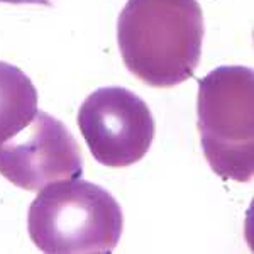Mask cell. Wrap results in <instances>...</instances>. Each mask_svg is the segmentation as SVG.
I'll return each instance as SVG.
<instances>
[{"instance_id":"obj_2","label":"cell","mask_w":254,"mask_h":254,"mask_svg":"<svg viewBox=\"0 0 254 254\" xmlns=\"http://www.w3.org/2000/svg\"><path fill=\"white\" fill-rule=\"evenodd\" d=\"M122 227L117 200L100 185L80 178L41 188L27 214L31 241L48 254L112 253Z\"/></svg>"},{"instance_id":"obj_7","label":"cell","mask_w":254,"mask_h":254,"mask_svg":"<svg viewBox=\"0 0 254 254\" xmlns=\"http://www.w3.org/2000/svg\"><path fill=\"white\" fill-rule=\"evenodd\" d=\"M3 3H14V5H26V3H32V5H51V0H0Z\"/></svg>"},{"instance_id":"obj_5","label":"cell","mask_w":254,"mask_h":254,"mask_svg":"<svg viewBox=\"0 0 254 254\" xmlns=\"http://www.w3.org/2000/svg\"><path fill=\"white\" fill-rule=\"evenodd\" d=\"M0 175L24 190L38 191L60 180L83 175V158L60 119L36 112L20 132L0 142Z\"/></svg>"},{"instance_id":"obj_6","label":"cell","mask_w":254,"mask_h":254,"mask_svg":"<svg viewBox=\"0 0 254 254\" xmlns=\"http://www.w3.org/2000/svg\"><path fill=\"white\" fill-rule=\"evenodd\" d=\"M38 112V90L20 68L0 61V142L24 129Z\"/></svg>"},{"instance_id":"obj_4","label":"cell","mask_w":254,"mask_h":254,"mask_svg":"<svg viewBox=\"0 0 254 254\" xmlns=\"http://www.w3.org/2000/svg\"><path fill=\"white\" fill-rule=\"evenodd\" d=\"M78 127L92 156L110 168L141 161L156 134L147 104L124 87H104L90 93L78 110Z\"/></svg>"},{"instance_id":"obj_3","label":"cell","mask_w":254,"mask_h":254,"mask_svg":"<svg viewBox=\"0 0 254 254\" xmlns=\"http://www.w3.org/2000/svg\"><path fill=\"white\" fill-rule=\"evenodd\" d=\"M198 130L203 156L220 178L251 182L254 171V73L219 66L198 80Z\"/></svg>"},{"instance_id":"obj_1","label":"cell","mask_w":254,"mask_h":254,"mask_svg":"<svg viewBox=\"0 0 254 254\" xmlns=\"http://www.w3.org/2000/svg\"><path fill=\"white\" fill-rule=\"evenodd\" d=\"M203 32L198 0H127L117 20L124 64L156 88L175 87L193 76Z\"/></svg>"}]
</instances>
